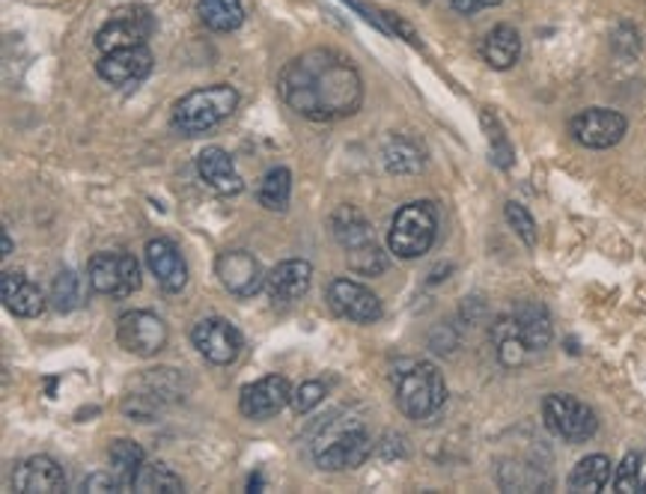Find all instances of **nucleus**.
<instances>
[{
  "label": "nucleus",
  "instance_id": "f8f14e48",
  "mask_svg": "<svg viewBox=\"0 0 646 494\" xmlns=\"http://www.w3.org/2000/svg\"><path fill=\"white\" fill-rule=\"evenodd\" d=\"M179 396V379H176V369H150L140 388L135 393H128L123 411L128 417H135L140 423H150L155 414L162 411L164 403H174Z\"/></svg>",
  "mask_w": 646,
  "mask_h": 494
},
{
  "label": "nucleus",
  "instance_id": "58836bf2",
  "mask_svg": "<svg viewBox=\"0 0 646 494\" xmlns=\"http://www.w3.org/2000/svg\"><path fill=\"white\" fill-rule=\"evenodd\" d=\"M12 253V239H10V232L3 230V253H0V256H10Z\"/></svg>",
  "mask_w": 646,
  "mask_h": 494
},
{
  "label": "nucleus",
  "instance_id": "ddd939ff",
  "mask_svg": "<svg viewBox=\"0 0 646 494\" xmlns=\"http://www.w3.org/2000/svg\"><path fill=\"white\" fill-rule=\"evenodd\" d=\"M625 128H629V123H625L623 114L608 111V107H587V111L572 116L569 135L587 150H611L625 138Z\"/></svg>",
  "mask_w": 646,
  "mask_h": 494
},
{
  "label": "nucleus",
  "instance_id": "393cba45",
  "mask_svg": "<svg viewBox=\"0 0 646 494\" xmlns=\"http://www.w3.org/2000/svg\"><path fill=\"white\" fill-rule=\"evenodd\" d=\"M492 343H495V355L497 360L504 364L507 369H519L521 364H528V357L533 355L528 343L521 340V331L512 313L509 316H501L495 325H492Z\"/></svg>",
  "mask_w": 646,
  "mask_h": 494
},
{
  "label": "nucleus",
  "instance_id": "6e6552de",
  "mask_svg": "<svg viewBox=\"0 0 646 494\" xmlns=\"http://www.w3.org/2000/svg\"><path fill=\"white\" fill-rule=\"evenodd\" d=\"M152 34H155V18L147 7H123L96 34V48L102 54L123 51V48H138L147 46V39Z\"/></svg>",
  "mask_w": 646,
  "mask_h": 494
},
{
  "label": "nucleus",
  "instance_id": "0eeeda50",
  "mask_svg": "<svg viewBox=\"0 0 646 494\" xmlns=\"http://www.w3.org/2000/svg\"><path fill=\"white\" fill-rule=\"evenodd\" d=\"M543 420L548 426V432L557 438H563L569 444H584L596 435L599 420L587 403H581L575 396L566 393H552L543 400Z\"/></svg>",
  "mask_w": 646,
  "mask_h": 494
},
{
  "label": "nucleus",
  "instance_id": "aec40b11",
  "mask_svg": "<svg viewBox=\"0 0 646 494\" xmlns=\"http://www.w3.org/2000/svg\"><path fill=\"white\" fill-rule=\"evenodd\" d=\"M311 283L313 268L307 259H283L266 275V292L271 295V301H280V304L304 299Z\"/></svg>",
  "mask_w": 646,
  "mask_h": 494
},
{
  "label": "nucleus",
  "instance_id": "e433bc0d",
  "mask_svg": "<svg viewBox=\"0 0 646 494\" xmlns=\"http://www.w3.org/2000/svg\"><path fill=\"white\" fill-rule=\"evenodd\" d=\"M84 489H87V492H126V489H123V483H119V480H116L111 471L92 473V477H87V480H84Z\"/></svg>",
  "mask_w": 646,
  "mask_h": 494
},
{
  "label": "nucleus",
  "instance_id": "412c9836",
  "mask_svg": "<svg viewBox=\"0 0 646 494\" xmlns=\"http://www.w3.org/2000/svg\"><path fill=\"white\" fill-rule=\"evenodd\" d=\"M0 299H3V307L12 316H18V319H36L39 313L46 311L42 289L36 287L30 277H24L22 271H3V277H0Z\"/></svg>",
  "mask_w": 646,
  "mask_h": 494
},
{
  "label": "nucleus",
  "instance_id": "b1692460",
  "mask_svg": "<svg viewBox=\"0 0 646 494\" xmlns=\"http://www.w3.org/2000/svg\"><path fill=\"white\" fill-rule=\"evenodd\" d=\"M483 60L492 69H512L521 58V36L512 24H497L483 39Z\"/></svg>",
  "mask_w": 646,
  "mask_h": 494
},
{
  "label": "nucleus",
  "instance_id": "7ed1b4c3",
  "mask_svg": "<svg viewBox=\"0 0 646 494\" xmlns=\"http://www.w3.org/2000/svg\"><path fill=\"white\" fill-rule=\"evenodd\" d=\"M447 403V384L435 364L411 360L396 376V405L408 420H432Z\"/></svg>",
  "mask_w": 646,
  "mask_h": 494
},
{
  "label": "nucleus",
  "instance_id": "9d476101",
  "mask_svg": "<svg viewBox=\"0 0 646 494\" xmlns=\"http://www.w3.org/2000/svg\"><path fill=\"white\" fill-rule=\"evenodd\" d=\"M167 325L150 311H128L116 319V343L135 357H152L167 345Z\"/></svg>",
  "mask_w": 646,
  "mask_h": 494
},
{
  "label": "nucleus",
  "instance_id": "c85d7f7f",
  "mask_svg": "<svg viewBox=\"0 0 646 494\" xmlns=\"http://www.w3.org/2000/svg\"><path fill=\"white\" fill-rule=\"evenodd\" d=\"M427 164V152L417 147L411 138H391L388 147H384V167L393 173V176H415V173L423 170Z\"/></svg>",
  "mask_w": 646,
  "mask_h": 494
},
{
  "label": "nucleus",
  "instance_id": "1a4fd4ad",
  "mask_svg": "<svg viewBox=\"0 0 646 494\" xmlns=\"http://www.w3.org/2000/svg\"><path fill=\"white\" fill-rule=\"evenodd\" d=\"M372 453V438L364 426H346V429H331V435L325 438L316 447V465L322 471H352L360 468Z\"/></svg>",
  "mask_w": 646,
  "mask_h": 494
},
{
  "label": "nucleus",
  "instance_id": "4c0bfd02",
  "mask_svg": "<svg viewBox=\"0 0 646 494\" xmlns=\"http://www.w3.org/2000/svg\"><path fill=\"white\" fill-rule=\"evenodd\" d=\"M501 0H451V7L459 15H473V12L480 10H492V7H497Z\"/></svg>",
  "mask_w": 646,
  "mask_h": 494
},
{
  "label": "nucleus",
  "instance_id": "4468645a",
  "mask_svg": "<svg viewBox=\"0 0 646 494\" xmlns=\"http://www.w3.org/2000/svg\"><path fill=\"white\" fill-rule=\"evenodd\" d=\"M191 343L200 355L206 357L215 367H230L232 360L242 352V333L236 325H230L220 316L200 319L191 331Z\"/></svg>",
  "mask_w": 646,
  "mask_h": 494
},
{
  "label": "nucleus",
  "instance_id": "c9c22d12",
  "mask_svg": "<svg viewBox=\"0 0 646 494\" xmlns=\"http://www.w3.org/2000/svg\"><path fill=\"white\" fill-rule=\"evenodd\" d=\"M322 400H325L322 381H301L299 388L292 391V403L289 405L295 408V414H307L322 403Z\"/></svg>",
  "mask_w": 646,
  "mask_h": 494
},
{
  "label": "nucleus",
  "instance_id": "2eb2a0df",
  "mask_svg": "<svg viewBox=\"0 0 646 494\" xmlns=\"http://www.w3.org/2000/svg\"><path fill=\"white\" fill-rule=\"evenodd\" d=\"M220 287L236 299H254L259 289L266 287V271L254 253L248 251H224L215 263Z\"/></svg>",
  "mask_w": 646,
  "mask_h": 494
},
{
  "label": "nucleus",
  "instance_id": "a878e982",
  "mask_svg": "<svg viewBox=\"0 0 646 494\" xmlns=\"http://www.w3.org/2000/svg\"><path fill=\"white\" fill-rule=\"evenodd\" d=\"M107 461H111V473L123 483L126 492H131L140 468L147 465V456H143L140 444L128 441V438H116V441H111V449H107Z\"/></svg>",
  "mask_w": 646,
  "mask_h": 494
},
{
  "label": "nucleus",
  "instance_id": "9b49d317",
  "mask_svg": "<svg viewBox=\"0 0 646 494\" xmlns=\"http://www.w3.org/2000/svg\"><path fill=\"white\" fill-rule=\"evenodd\" d=\"M328 307L340 319L358 325H372L384 316L379 295L358 280H352V277H337L328 283Z\"/></svg>",
  "mask_w": 646,
  "mask_h": 494
},
{
  "label": "nucleus",
  "instance_id": "f257e3e1",
  "mask_svg": "<svg viewBox=\"0 0 646 494\" xmlns=\"http://www.w3.org/2000/svg\"><path fill=\"white\" fill-rule=\"evenodd\" d=\"M277 92L304 119L334 123L358 114L364 102V81L352 60L331 48H313L283 66L277 78Z\"/></svg>",
  "mask_w": 646,
  "mask_h": 494
},
{
  "label": "nucleus",
  "instance_id": "7c9ffc66",
  "mask_svg": "<svg viewBox=\"0 0 646 494\" xmlns=\"http://www.w3.org/2000/svg\"><path fill=\"white\" fill-rule=\"evenodd\" d=\"M289 194H292V173L287 167H271L259 182V206L268 212H287Z\"/></svg>",
  "mask_w": 646,
  "mask_h": 494
},
{
  "label": "nucleus",
  "instance_id": "4be33fe9",
  "mask_svg": "<svg viewBox=\"0 0 646 494\" xmlns=\"http://www.w3.org/2000/svg\"><path fill=\"white\" fill-rule=\"evenodd\" d=\"M197 173H200V179L212 191H218L224 197L239 194L244 188L242 176H239V170H236V164L230 159V152L220 150V147H206V150L197 155Z\"/></svg>",
  "mask_w": 646,
  "mask_h": 494
},
{
  "label": "nucleus",
  "instance_id": "f3484780",
  "mask_svg": "<svg viewBox=\"0 0 646 494\" xmlns=\"http://www.w3.org/2000/svg\"><path fill=\"white\" fill-rule=\"evenodd\" d=\"M99 78L111 87H128V84H140L152 72V51L147 46L123 48V51H111L102 54L96 63Z\"/></svg>",
  "mask_w": 646,
  "mask_h": 494
},
{
  "label": "nucleus",
  "instance_id": "a211bd4d",
  "mask_svg": "<svg viewBox=\"0 0 646 494\" xmlns=\"http://www.w3.org/2000/svg\"><path fill=\"white\" fill-rule=\"evenodd\" d=\"M12 485L22 494H58L66 492V471L51 456H30L15 465Z\"/></svg>",
  "mask_w": 646,
  "mask_h": 494
},
{
  "label": "nucleus",
  "instance_id": "cd10ccee",
  "mask_svg": "<svg viewBox=\"0 0 646 494\" xmlns=\"http://www.w3.org/2000/svg\"><path fill=\"white\" fill-rule=\"evenodd\" d=\"M197 12H200V22L215 34L239 30L244 22L242 0H197Z\"/></svg>",
  "mask_w": 646,
  "mask_h": 494
},
{
  "label": "nucleus",
  "instance_id": "39448f33",
  "mask_svg": "<svg viewBox=\"0 0 646 494\" xmlns=\"http://www.w3.org/2000/svg\"><path fill=\"white\" fill-rule=\"evenodd\" d=\"M439 236V212L429 200H415L396 208L388 230V248L396 253L400 259H417L429 253Z\"/></svg>",
  "mask_w": 646,
  "mask_h": 494
},
{
  "label": "nucleus",
  "instance_id": "dca6fc26",
  "mask_svg": "<svg viewBox=\"0 0 646 494\" xmlns=\"http://www.w3.org/2000/svg\"><path fill=\"white\" fill-rule=\"evenodd\" d=\"M292 403V388L283 376H266V379L248 384L239 396V411L248 420H271Z\"/></svg>",
  "mask_w": 646,
  "mask_h": 494
},
{
  "label": "nucleus",
  "instance_id": "c756f323",
  "mask_svg": "<svg viewBox=\"0 0 646 494\" xmlns=\"http://www.w3.org/2000/svg\"><path fill=\"white\" fill-rule=\"evenodd\" d=\"M185 489L182 477L174 471V468H167L164 461H150V465H143L138 473V480H135V492L143 494H179Z\"/></svg>",
  "mask_w": 646,
  "mask_h": 494
},
{
  "label": "nucleus",
  "instance_id": "72a5a7b5",
  "mask_svg": "<svg viewBox=\"0 0 646 494\" xmlns=\"http://www.w3.org/2000/svg\"><path fill=\"white\" fill-rule=\"evenodd\" d=\"M504 215H507V224L516 230L521 242L533 248L536 244V220L531 218V212L521 206V203H516V200H509L507 206H504Z\"/></svg>",
  "mask_w": 646,
  "mask_h": 494
},
{
  "label": "nucleus",
  "instance_id": "5701e85b",
  "mask_svg": "<svg viewBox=\"0 0 646 494\" xmlns=\"http://www.w3.org/2000/svg\"><path fill=\"white\" fill-rule=\"evenodd\" d=\"M512 319L519 325L521 340L528 343V349H531L533 355L552 345V316H548V311H545L543 304H536V301H521V304H516V311H512Z\"/></svg>",
  "mask_w": 646,
  "mask_h": 494
},
{
  "label": "nucleus",
  "instance_id": "20e7f679",
  "mask_svg": "<svg viewBox=\"0 0 646 494\" xmlns=\"http://www.w3.org/2000/svg\"><path fill=\"white\" fill-rule=\"evenodd\" d=\"M331 232H334L337 244L346 251L349 268L355 275L376 277L388 268V256L376 242V232H372L369 220L355 206L337 208L331 215Z\"/></svg>",
  "mask_w": 646,
  "mask_h": 494
},
{
  "label": "nucleus",
  "instance_id": "bb28decb",
  "mask_svg": "<svg viewBox=\"0 0 646 494\" xmlns=\"http://www.w3.org/2000/svg\"><path fill=\"white\" fill-rule=\"evenodd\" d=\"M611 473L613 465L608 456H601V453H593V456H584V459L578 461L572 473H569V489L572 492H601L605 485L611 483Z\"/></svg>",
  "mask_w": 646,
  "mask_h": 494
},
{
  "label": "nucleus",
  "instance_id": "473e14b6",
  "mask_svg": "<svg viewBox=\"0 0 646 494\" xmlns=\"http://www.w3.org/2000/svg\"><path fill=\"white\" fill-rule=\"evenodd\" d=\"M483 126L485 131H489V150H492V162L497 164V167H512V159H516V152H512V147H509L507 135H504V128H501V123H497L495 116L489 114V111H483Z\"/></svg>",
  "mask_w": 646,
  "mask_h": 494
},
{
  "label": "nucleus",
  "instance_id": "f704fd0d",
  "mask_svg": "<svg viewBox=\"0 0 646 494\" xmlns=\"http://www.w3.org/2000/svg\"><path fill=\"white\" fill-rule=\"evenodd\" d=\"M617 492H641V453H625L620 468L613 473Z\"/></svg>",
  "mask_w": 646,
  "mask_h": 494
},
{
  "label": "nucleus",
  "instance_id": "6ab92c4d",
  "mask_svg": "<svg viewBox=\"0 0 646 494\" xmlns=\"http://www.w3.org/2000/svg\"><path fill=\"white\" fill-rule=\"evenodd\" d=\"M143 253H147V265H150L152 277L159 280V287L170 295L182 292L188 283V265H185L182 251L170 239H150Z\"/></svg>",
  "mask_w": 646,
  "mask_h": 494
},
{
  "label": "nucleus",
  "instance_id": "f03ea898",
  "mask_svg": "<svg viewBox=\"0 0 646 494\" xmlns=\"http://www.w3.org/2000/svg\"><path fill=\"white\" fill-rule=\"evenodd\" d=\"M239 107V90L230 84H212L182 96L174 104V128L185 138H200L224 119H230Z\"/></svg>",
  "mask_w": 646,
  "mask_h": 494
},
{
  "label": "nucleus",
  "instance_id": "ea45409f",
  "mask_svg": "<svg viewBox=\"0 0 646 494\" xmlns=\"http://www.w3.org/2000/svg\"><path fill=\"white\" fill-rule=\"evenodd\" d=\"M641 492H646V480H644V485H641Z\"/></svg>",
  "mask_w": 646,
  "mask_h": 494
},
{
  "label": "nucleus",
  "instance_id": "2f4dec72",
  "mask_svg": "<svg viewBox=\"0 0 646 494\" xmlns=\"http://www.w3.org/2000/svg\"><path fill=\"white\" fill-rule=\"evenodd\" d=\"M51 304L58 313H72L81 304V280L72 271H60L51 287Z\"/></svg>",
  "mask_w": 646,
  "mask_h": 494
},
{
  "label": "nucleus",
  "instance_id": "423d86ee",
  "mask_svg": "<svg viewBox=\"0 0 646 494\" xmlns=\"http://www.w3.org/2000/svg\"><path fill=\"white\" fill-rule=\"evenodd\" d=\"M87 283L104 299H128L140 289L138 259L131 253H96L87 265Z\"/></svg>",
  "mask_w": 646,
  "mask_h": 494
}]
</instances>
